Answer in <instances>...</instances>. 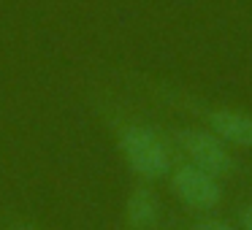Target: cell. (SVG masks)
I'll return each mask as SVG.
<instances>
[{
    "label": "cell",
    "instance_id": "1",
    "mask_svg": "<svg viewBox=\"0 0 252 230\" xmlns=\"http://www.w3.org/2000/svg\"><path fill=\"white\" fill-rule=\"evenodd\" d=\"M120 152L133 173L141 179H163L171 171V154L165 141L147 125H127L120 133Z\"/></svg>",
    "mask_w": 252,
    "mask_h": 230
},
{
    "label": "cell",
    "instance_id": "2",
    "mask_svg": "<svg viewBox=\"0 0 252 230\" xmlns=\"http://www.w3.org/2000/svg\"><path fill=\"white\" fill-rule=\"evenodd\" d=\"M171 190L185 206L195 208V211H209L220 203L222 190L217 184V176L201 171L198 165H179L171 173Z\"/></svg>",
    "mask_w": 252,
    "mask_h": 230
},
{
    "label": "cell",
    "instance_id": "3",
    "mask_svg": "<svg viewBox=\"0 0 252 230\" xmlns=\"http://www.w3.org/2000/svg\"><path fill=\"white\" fill-rule=\"evenodd\" d=\"M176 141H179V149L190 157L192 165H198L201 171L212 176H225L233 168V160H230L228 149L222 146L217 136L206 130H179L176 133Z\"/></svg>",
    "mask_w": 252,
    "mask_h": 230
},
{
    "label": "cell",
    "instance_id": "4",
    "mask_svg": "<svg viewBox=\"0 0 252 230\" xmlns=\"http://www.w3.org/2000/svg\"><path fill=\"white\" fill-rule=\"evenodd\" d=\"M209 125H212L214 136L220 141L236 144V146H252V116L250 114L220 109L209 114Z\"/></svg>",
    "mask_w": 252,
    "mask_h": 230
},
{
    "label": "cell",
    "instance_id": "5",
    "mask_svg": "<svg viewBox=\"0 0 252 230\" xmlns=\"http://www.w3.org/2000/svg\"><path fill=\"white\" fill-rule=\"evenodd\" d=\"M125 219L136 230H152L160 222V198L149 187H136L127 195L125 203Z\"/></svg>",
    "mask_w": 252,
    "mask_h": 230
},
{
    "label": "cell",
    "instance_id": "6",
    "mask_svg": "<svg viewBox=\"0 0 252 230\" xmlns=\"http://www.w3.org/2000/svg\"><path fill=\"white\" fill-rule=\"evenodd\" d=\"M195 230H233V228L222 219H206V222H198Z\"/></svg>",
    "mask_w": 252,
    "mask_h": 230
},
{
    "label": "cell",
    "instance_id": "7",
    "mask_svg": "<svg viewBox=\"0 0 252 230\" xmlns=\"http://www.w3.org/2000/svg\"><path fill=\"white\" fill-rule=\"evenodd\" d=\"M241 225H244V230H252V206H247L241 211Z\"/></svg>",
    "mask_w": 252,
    "mask_h": 230
}]
</instances>
